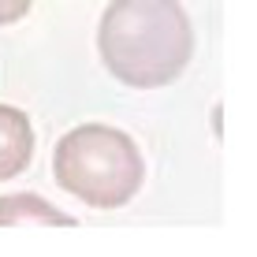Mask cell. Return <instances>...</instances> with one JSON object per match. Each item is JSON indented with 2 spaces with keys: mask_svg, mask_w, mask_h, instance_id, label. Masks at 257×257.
Wrapping results in <instances>:
<instances>
[{
  "mask_svg": "<svg viewBox=\"0 0 257 257\" xmlns=\"http://www.w3.org/2000/svg\"><path fill=\"white\" fill-rule=\"evenodd\" d=\"M97 52L131 90L172 86L194 56L190 15L179 0H112L97 26Z\"/></svg>",
  "mask_w": 257,
  "mask_h": 257,
  "instance_id": "1",
  "label": "cell"
},
{
  "mask_svg": "<svg viewBox=\"0 0 257 257\" xmlns=\"http://www.w3.org/2000/svg\"><path fill=\"white\" fill-rule=\"evenodd\" d=\"M52 175L60 190L90 209H123L146 183L138 142L108 123H82L52 149Z\"/></svg>",
  "mask_w": 257,
  "mask_h": 257,
  "instance_id": "2",
  "label": "cell"
},
{
  "mask_svg": "<svg viewBox=\"0 0 257 257\" xmlns=\"http://www.w3.org/2000/svg\"><path fill=\"white\" fill-rule=\"evenodd\" d=\"M34 161V127L23 108L0 104V183L23 175Z\"/></svg>",
  "mask_w": 257,
  "mask_h": 257,
  "instance_id": "3",
  "label": "cell"
},
{
  "mask_svg": "<svg viewBox=\"0 0 257 257\" xmlns=\"http://www.w3.org/2000/svg\"><path fill=\"white\" fill-rule=\"evenodd\" d=\"M15 224H49V227H75V216H67L64 209H56L52 201L38 198V194H4L0 198V227Z\"/></svg>",
  "mask_w": 257,
  "mask_h": 257,
  "instance_id": "4",
  "label": "cell"
},
{
  "mask_svg": "<svg viewBox=\"0 0 257 257\" xmlns=\"http://www.w3.org/2000/svg\"><path fill=\"white\" fill-rule=\"evenodd\" d=\"M30 4H34V0H0V26L19 23L23 15L30 12Z\"/></svg>",
  "mask_w": 257,
  "mask_h": 257,
  "instance_id": "5",
  "label": "cell"
}]
</instances>
